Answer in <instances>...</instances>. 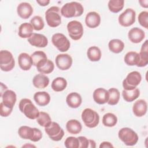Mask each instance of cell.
<instances>
[{"label":"cell","mask_w":148,"mask_h":148,"mask_svg":"<svg viewBox=\"0 0 148 148\" xmlns=\"http://www.w3.org/2000/svg\"><path fill=\"white\" fill-rule=\"evenodd\" d=\"M61 14L66 18L79 17L84 12L82 5L77 2H71L65 3L60 10Z\"/></svg>","instance_id":"obj_1"},{"label":"cell","mask_w":148,"mask_h":148,"mask_svg":"<svg viewBox=\"0 0 148 148\" xmlns=\"http://www.w3.org/2000/svg\"><path fill=\"white\" fill-rule=\"evenodd\" d=\"M18 108L21 112L29 119H36L39 114L38 109L29 99L23 98L21 99Z\"/></svg>","instance_id":"obj_2"},{"label":"cell","mask_w":148,"mask_h":148,"mask_svg":"<svg viewBox=\"0 0 148 148\" xmlns=\"http://www.w3.org/2000/svg\"><path fill=\"white\" fill-rule=\"evenodd\" d=\"M18 134L20 138L29 139L34 142H38L42 138V133L39 129L26 125L21 126L18 128Z\"/></svg>","instance_id":"obj_3"},{"label":"cell","mask_w":148,"mask_h":148,"mask_svg":"<svg viewBox=\"0 0 148 148\" xmlns=\"http://www.w3.org/2000/svg\"><path fill=\"white\" fill-rule=\"evenodd\" d=\"M60 9L56 6L49 8L45 12V19L47 25L52 28L59 26L61 23Z\"/></svg>","instance_id":"obj_4"},{"label":"cell","mask_w":148,"mask_h":148,"mask_svg":"<svg viewBox=\"0 0 148 148\" xmlns=\"http://www.w3.org/2000/svg\"><path fill=\"white\" fill-rule=\"evenodd\" d=\"M119 139L127 146L135 145L138 141V134L131 128L124 127L120 129L118 132Z\"/></svg>","instance_id":"obj_5"},{"label":"cell","mask_w":148,"mask_h":148,"mask_svg":"<svg viewBox=\"0 0 148 148\" xmlns=\"http://www.w3.org/2000/svg\"><path fill=\"white\" fill-rule=\"evenodd\" d=\"M82 119L87 127L92 128L98 125L99 116L97 112L92 109L86 108L82 113Z\"/></svg>","instance_id":"obj_6"},{"label":"cell","mask_w":148,"mask_h":148,"mask_svg":"<svg viewBox=\"0 0 148 148\" xmlns=\"http://www.w3.org/2000/svg\"><path fill=\"white\" fill-rule=\"evenodd\" d=\"M15 66V61L13 54L8 50L0 51V68L4 72L12 71Z\"/></svg>","instance_id":"obj_7"},{"label":"cell","mask_w":148,"mask_h":148,"mask_svg":"<svg viewBox=\"0 0 148 148\" xmlns=\"http://www.w3.org/2000/svg\"><path fill=\"white\" fill-rule=\"evenodd\" d=\"M142 76L138 71H132L129 73L123 82L124 90H132L135 88L140 83Z\"/></svg>","instance_id":"obj_8"},{"label":"cell","mask_w":148,"mask_h":148,"mask_svg":"<svg viewBox=\"0 0 148 148\" xmlns=\"http://www.w3.org/2000/svg\"><path fill=\"white\" fill-rule=\"evenodd\" d=\"M45 131L49 137L54 141H60L64 135V131L60 125L56 122L52 121L47 127L45 128Z\"/></svg>","instance_id":"obj_9"},{"label":"cell","mask_w":148,"mask_h":148,"mask_svg":"<svg viewBox=\"0 0 148 148\" xmlns=\"http://www.w3.org/2000/svg\"><path fill=\"white\" fill-rule=\"evenodd\" d=\"M69 37L74 40H78L83 35V27L82 23L76 20L69 22L66 26Z\"/></svg>","instance_id":"obj_10"},{"label":"cell","mask_w":148,"mask_h":148,"mask_svg":"<svg viewBox=\"0 0 148 148\" xmlns=\"http://www.w3.org/2000/svg\"><path fill=\"white\" fill-rule=\"evenodd\" d=\"M53 45L61 52H65L70 48V42L68 39L61 33H56L51 37Z\"/></svg>","instance_id":"obj_11"},{"label":"cell","mask_w":148,"mask_h":148,"mask_svg":"<svg viewBox=\"0 0 148 148\" xmlns=\"http://www.w3.org/2000/svg\"><path fill=\"white\" fill-rule=\"evenodd\" d=\"M136 13L131 8H127L120 14L118 18L119 24L125 27L132 25L135 22Z\"/></svg>","instance_id":"obj_12"},{"label":"cell","mask_w":148,"mask_h":148,"mask_svg":"<svg viewBox=\"0 0 148 148\" xmlns=\"http://www.w3.org/2000/svg\"><path fill=\"white\" fill-rule=\"evenodd\" d=\"M56 66L62 71L69 69L72 65V58L68 54H58L55 59Z\"/></svg>","instance_id":"obj_13"},{"label":"cell","mask_w":148,"mask_h":148,"mask_svg":"<svg viewBox=\"0 0 148 148\" xmlns=\"http://www.w3.org/2000/svg\"><path fill=\"white\" fill-rule=\"evenodd\" d=\"M28 42L31 45L37 47H45L48 45V39L46 36L38 33H33L28 38Z\"/></svg>","instance_id":"obj_14"},{"label":"cell","mask_w":148,"mask_h":148,"mask_svg":"<svg viewBox=\"0 0 148 148\" xmlns=\"http://www.w3.org/2000/svg\"><path fill=\"white\" fill-rule=\"evenodd\" d=\"M94 101L99 105L108 103L109 94L108 90L103 88H98L95 89L92 94Z\"/></svg>","instance_id":"obj_15"},{"label":"cell","mask_w":148,"mask_h":148,"mask_svg":"<svg viewBox=\"0 0 148 148\" xmlns=\"http://www.w3.org/2000/svg\"><path fill=\"white\" fill-rule=\"evenodd\" d=\"M128 37L132 43H139L145 38V33L143 29L138 27H134L129 31Z\"/></svg>","instance_id":"obj_16"},{"label":"cell","mask_w":148,"mask_h":148,"mask_svg":"<svg viewBox=\"0 0 148 148\" xmlns=\"http://www.w3.org/2000/svg\"><path fill=\"white\" fill-rule=\"evenodd\" d=\"M1 97L2 99V102L5 105L13 109V106H14L17 100L16 94L14 91L8 89L5 91L2 95H1Z\"/></svg>","instance_id":"obj_17"},{"label":"cell","mask_w":148,"mask_h":148,"mask_svg":"<svg viewBox=\"0 0 148 148\" xmlns=\"http://www.w3.org/2000/svg\"><path fill=\"white\" fill-rule=\"evenodd\" d=\"M85 23L88 28H95L101 23V16L97 12H90L86 14Z\"/></svg>","instance_id":"obj_18"},{"label":"cell","mask_w":148,"mask_h":148,"mask_svg":"<svg viewBox=\"0 0 148 148\" xmlns=\"http://www.w3.org/2000/svg\"><path fill=\"white\" fill-rule=\"evenodd\" d=\"M18 15L23 19H27L31 17L33 13V8L28 2H21L17 8Z\"/></svg>","instance_id":"obj_19"},{"label":"cell","mask_w":148,"mask_h":148,"mask_svg":"<svg viewBox=\"0 0 148 148\" xmlns=\"http://www.w3.org/2000/svg\"><path fill=\"white\" fill-rule=\"evenodd\" d=\"M37 71L42 74H49L54 69V64L52 61L49 59H45L40 61L36 66Z\"/></svg>","instance_id":"obj_20"},{"label":"cell","mask_w":148,"mask_h":148,"mask_svg":"<svg viewBox=\"0 0 148 148\" xmlns=\"http://www.w3.org/2000/svg\"><path fill=\"white\" fill-rule=\"evenodd\" d=\"M147 104L145 100L140 99L136 101L133 105L132 111L136 117H142L147 112Z\"/></svg>","instance_id":"obj_21"},{"label":"cell","mask_w":148,"mask_h":148,"mask_svg":"<svg viewBox=\"0 0 148 148\" xmlns=\"http://www.w3.org/2000/svg\"><path fill=\"white\" fill-rule=\"evenodd\" d=\"M18 64L23 71H28L33 65L31 56L26 53H21L18 57Z\"/></svg>","instance_id":"obj_22"},{"label":"cell","mask_w":148,"mask_h":148,"mask_svg":"<svg viewBox=\"0 0 148 148\" xmlns=\"http://www.w3.org/2000/svg\"><path fill=\"white\" fill-rule=\"evenodd\" d=\"M66 102L68 106L71 108L75 109L81 105L82 98L79 93L76 92H72L67 95L66 98Z\"/></svg>","instance_id":"obj_23"},{"label":"cell","mask_w":148,"mask_h":148,"mask_svg":"<svg viewBox=\"0 0 148 148\" xmlns=\"http://www.w3.org/2000/svg\"><path fill=\"white\" fill-rule=\"evenodd\" d=\"M34 99L40 106L47 105L50 101V96L46 91H38L34 95Z\"/></svg>","instance_id":"obj_24"},{"label":"cell","mask_w":148,"mask_h":148,"mask_svg":"<svg viewBox=\"0 0 148 148\" xmlns=\"http://www.w3.org/2000/svg\"><path fill=\"white\" fill-rule=\"evenodd\" d=\"M32 83L37 88H45L49 84V79L44 74H37L32 79Z\"/></svg>","instance_id":"obj_25"},{"label":"cell","mask_w":148,"mask_h":148,"mask_svg":"<svg viewBox=\"0 0 148 148\" xmlns=\"http://www.w3.org/2000/svg\"><path fill=\"white\" fill-rule=\"evenodd\" d=\"M67 131L71 134H78L82 130V125L80 121L75 119H72L67 121L66 124Z\"/></svg>","instance_id":"obj_26"},{"label":"cell","mask_w":148,"mask_h":148,"mask_svg":"<svg viewBox=\"0 0 148 148\" xmlns=\"http://www.w3.org/2000/svg\"><path fill=\"white\" fill-rule=\"evenodd\" d=\"M34 28L28 23H24L18 27V35L21 38H29L33 34Z\"/></svg>","instance_id":"obj_27"},{"label":"cell","mask_w":148,"mask_h":148,"mask_svg":"<svg viewBox=\"0 0 148 148\" xmlns=\"http://www.w3.org/2000/svg\"><path fill=\"white\" fill-rule=\"evenodd\" d=\"M147 40H146L142 45L140 53H139L140 61L138 65V67H143L148 64V45Z\"/></svg>","instance_id":"obj_28"},{"label":"cell","mask_w":148,"mask_h":148,"mask_svg":"<svg viewBox=\"0 0 148 148\" xmlns=\"http://www.w3.org/2000/svg\"><path fill=\"white\" fill-rule=\"evenodd\" d=\"M124 60L125 63L130 66L136 65L138 66L139 61L140 57L139 53L136 51H129L126 53L124 56Z\"/></svg>","instance_id":"obj_29"},{"label":"cell","mask_w":148,"mask_h":148,"mask_svg":"<svg viewBox=\"0 0 148 148\" xmlns=\"http://www.w3.org/2000/svg\"><path fill=\"white\" fill-rule=\"evenodd\" d=\"M108 47L110 51L117 54L121 53L123 50L124 48V43L120 39H113L109 42Z\"/></svg>","instance_id":"obj_30"},{"label":"cell","mask_w":148,"mask_h":148,"mask_svg":"<svg viewBox=\"0 0 148 148\" xmlns=\"http://www.w3.org/2000/svg\"><path fill=\"white\" fill-rule=\"evenodd\" d=\"M140 95V91L138 88L132 90H123L122 91V96L123 99L128 102H131L137 99Z\"/></svg>","instance_id":"obj_31"},{"label":"cell","mask_w":148,"mask_h":148,"mask_svg":"<svg viewBox=\"0 0 148 148\" xmlns=\"http://www.w3.org/2000/svg\"><path fill=\"white\" fill-rule=\"evenodd\" d=\"M87 56L89 60L91 61H98L101 58V51L100 49L97 46H91L88 49L87 51Z\"/></svg>","instance_id":"obj_32"},{"label":"cell","mask_w":148,"mask_h":148,"mask_svg":"<svg viewBox=\"0 0 148 148\" xmlns=\"http://www.w3.org/2000/svg\"><path fill=\"white\" fill-rule=\"evenodd\" d=\"M66 86L67 81L62 77H58L54 79L53 80L51 85L52 89L56 92H60L64 90Z\"/></svg>","instance_id":"obj_33"},{"label":"cell","mask_w":148,"mask_h":148,"mask_svg":"<svg viewBox=\"0 0 148 148\" xmlns=\"http://www.w3.org/2000/svg\"><path fill=\"white\" fill-rule=\"evenodd\" d=\"M117 123V116L112 113H107L102 117V123L105 127H112L116 125Z\"/></svg>","instance_id":"obj_34"},{"label":"cell","mask_w":148,"mask_h":148,"mask_svg":"<svg viewBox=\"0 0 148 148\" xmlns=\"http://www.w3.org/2000/svg\"><path fill=\"white\" fill-rule=\"evenodd\" d=\"M108 8L112 13H118L121 11L124 5L123 0H110L108 2Z\"/></svg>","instance_id":"obj_35"},{"label":"cell","mask_w":148,"mask_h":148,"mask_svg":"<svg viewBox=\"0 0 148 148\" xmlns=\"http://www.w3.org/2000/svg\"><path fill=\"white\" fill-rule=\"evenodd\" d=\"M108 91L109 94L108 103L110 105H115L117 104L120 97V93L119 90L116 88H111Z\"/></svg>","instance_id":"obj_36"},{"label":"cell","mask_w":148,"mask_h":148,"mask_svg":"<svg viewBox=\"0 0 148 148\" xmlns=\"http://www.w3.org/2000/svg\"><path fill=\"white\" fill-rule=\"evenodd\" d=\"M36 121L39 125L45 128L47 127L52 122L49 114L45 112H39V114L36 119Z\"/></svg>","instance_id":"obj_37"},{"label":"cell","mask_w":148,"mask_h":148,"mask_svg":"<svg viewBox=\"0 0 148 148\" xmlns=\"http://www.w3.org/2000/svg\"><path fill=\"white\" fill-rule=\"evenodd\" d=\"M30 23L32 25L34 29L36 31L42 30L45 26L44 21L43 18L39 16H34L31 19Z\"/></svg>","instance_id":"obj_38"},{"label":"cell","mask_w":148,"mask_h":148,"mask_svg":"<svg viewBox=\"0 0 148 148\" xmlns=\"http://www.w3.org/2000/svg\"><path fill=\"white\" fill-rule=\"evenodd\" d=\"M31 56V58L32 60V63H33V65L36 66V65L41 61L45 60V59H47V56L45 54V52H43V51H36L35 52H34Z\"/></svg>","instance_id":"obj_39"},{"label":"cell","mask_w":148,"mask_h":148,"mask_svg":"<svg viewBox=\"0 0 148 148\" xmlns=\"http://www.w3.org/2000/svg\"><path fill=\"white\" fill-rule=\"evenodd\" d=\"M79 140L78 138L74 136H69L66 138L64 142V145L66 148H79Z\"/></svg>","instance_id":"obj_40"},{"label":"cell","mask_w":148,"mask_h":148,"mask_svg":"<svg viewBox=\"0 0 148 148\" xmlns=\"http://www.w3.org/2000/svg\"><path fill=\"white\" fill-rule=\"evenodd\" d=\"M138 21L141 26L146 29L148 28V12L147 11H142L139 14Z\"/></svg>","instance_id":"obj_41"},{"label":"cell","mask_w":148,"mask_h":148,"mask_svg":"<svg viewBox=\"0 0 148 148\" xmlns=\"http://www.w3.org/2000/svg\"><path fill=\"white\" fill-rule=\"evenodd\" d=\"M13 109L5 105L2 102L0 103V114L2 117H8L12 112Z\"/></svg>","instance_id":"obj_42"},{"label":"cell","mask_w":148,"mask_h":148,"mask_svg":"<svg viewBox=\"0 0 148 148\" xmlns=\"http://www.w3.org/2000/svg\"><path fill=\"white\" fill-rule=\"evenodd\" d=\"M79 140V147L80 148H87L90 146V139H88L86 137L80 136L77 137Z\"/></svg>","instance_id":"obj_43"},{"label":"cell","mask_w":148,"mask_h":148,"mask_svg":"<svg viewBox=\"0 0 148 148\" xmlns=\"http://www.w3.org/2000/svg\"><path fill=\"white\" fill-rule=\"evenodd\" d=\"M99 147L100 148H106V147H113V145L109 142H107V141H104L103 142H102L100 145H99Z\"/></svg>","instance_id":"obj_44"},{"label":"cell","mask_w":148,"mask_h":148,"mask_svg":"<svg viewBox=\"0 0 148 148\" xmlns=\"http://www.w3.org/2000/svg\"><path fill=\"white\" fill-rule=\"evenodd\" d=\"M36 2L42 6H46L50 3L49 0H36Z\"/></svg>","instance_id":"obj_45"},{"label":"cell","mask_w":148,"mask_h":148,"mask_svg":"<svg viewBox=\"0 0 148 148\" xmlns=\"http://www.w3.org/2000/svg\"><path fill=\"white\" fill-rule=\"evenodd\" d=\"M139 3L140 6L145 8H147L148 7V1L147 0H140L139 1Z\"/></svg>","instance_id":"obj_46"},{"label":"cell","mask_w":148,"mask_h":148,"mask_svg":"<svg viewBox=\"0 0 148 148\" xmlns=\"http://www.w3.org/2000/svg\"><path fill=\"white\" fill-rule=\"evenodd\" d=\"M95 147H96V144H95V141L93 140L90 139V146H89V147L95 148Z\"/></svg>","instance_id":"obj_47"}]
</instances>
